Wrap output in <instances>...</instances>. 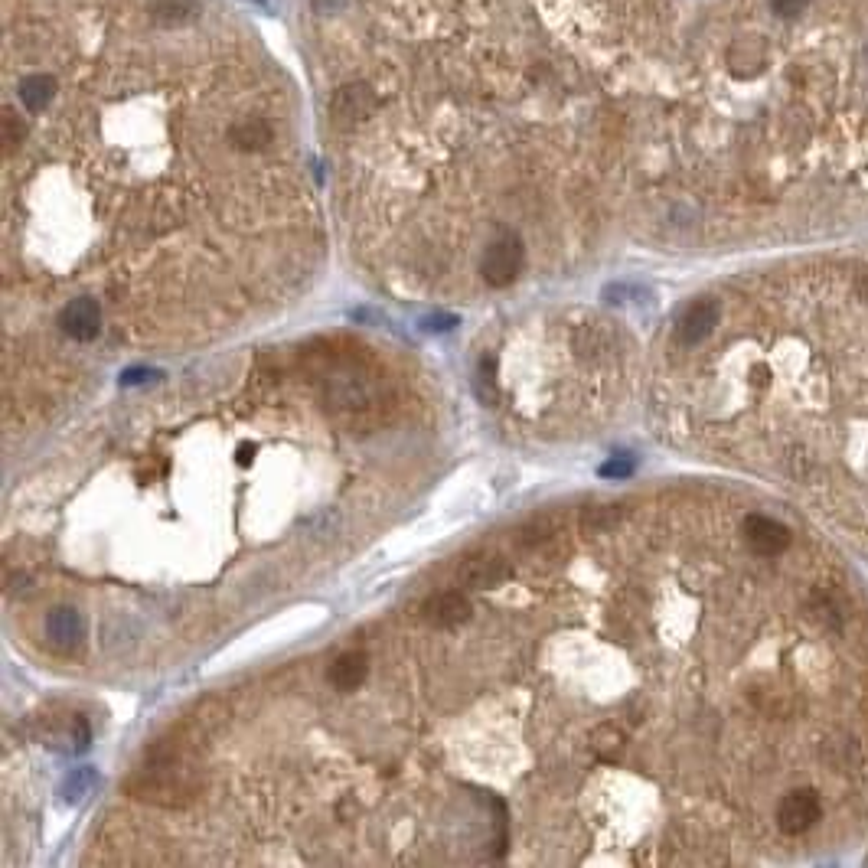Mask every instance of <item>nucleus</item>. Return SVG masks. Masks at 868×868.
Returning a JSON list of instances; mask_svg holds the SVG:
<instances>
[{"instance_id": "ddd939ff", "label": "nucleus", "mask_w": 868, "mask_h": 868, "mask_svg": "<svg viewBox=\"0 0 868 868\" xmlns=\"http://www.w3.org/2000/svg\"><path fill=\"white\" fill-rule=\"evenodd\" d=\"M591 744H594V751H598V758L614 761L617 751H620V744H624V735H620L614 725H601V728L591 735Z\"/></svg>"}, {"instance_id": "9d476101", "label": "nucleus", "mask_w": 868, "mask_h": 868, "mask_svg": "<svg viewBox=\"0 0 868 868\" xmlns=\"http://www.w3.org/2000/svg\"><path fill=\"white\" fill-rule=\"evenodd\" d=\"M46 634L59 653L72 656L82 647V617L72 611V607H56V611L46 617Z\"/></svg>"}, {"instance_id": "1a4fd4ad", "label": "nucleus", "mask_w": 868, "mask_h": 868, "mask_svg": "<svg viewBox=\"0 0 868 868\" xmlns=\"http://www.w3.org/2000/svg\"><path fill=\"white\" fill-rule=\"evenodd\" d=\"M715 324H718V301L702 297V301L689 304L686 314L679 317L676 340L682 346H699L702 340H709V333L715 330Z\"/></svg>"}, {"instance_id": "2eb2a0df", "label": "nucleus", "mask_w": 868, "mask_h": 868, "mask_svg": "<svg viewBox=\"0 0 868 868\" xmlns=\"http://www.w3.org/2000/svg\"><path fill=\"white\" fill-rule=\"evenodd\" d=\"M630 470H634V464L624 461V457H617V461H611V464H604V467H601V477H627Z\"/></svg>"}, {"instance_id": "4468645a", "label": "nucleus", "mask_w": 868, "mask_h": 868, "mask_svg": "<svg viewBox=\"0 0 868 868\" xmlns=\"http://www.w3.org/2000/svg\"><path fill=\"white\" fill-rule=\"evenodd\" d=\"M477 395L483 399V405H493L496 389H493V359H490V356L480 359V369H477Z\"/></svg>"}, {"instance_id": "f03ea898", "label": "nucleus", "mask_w": 868, "mask_h": 868, "mask_svg": "<svg viewBox=\"0 0 868 868\" xmlns=\"http://www.w3.org/2000/svg\"><path fill=\"white\" fill-rule=\"evenodd\" d=\"M131 797L157 806H183L200 793L193 758H147L138 771L124 780Z\"/></svg>"}, {"instance_id": "9b49d317", "label": "nucleus", "mask_w": 868, "mask_h": 868, "mask_svg": "<svg viewBox=\"0 0 868 868\" xmlns=\"http://www.w3.org/2000/svg\"><path fill=\"white\" fill-rule=\"evenodd\" d=\"M366 673H369L366 656L359 653V650H350V653H343V656H337V660L330 663L327 679H330V686H333V689H340V692H353V689L363 686Z\"/></svg>"}, {"instance_id": "a211bd4d", "label": "nucleus", "mask_w": 868, "mask_h": 868, "mask_svg": "<svg viewBox=\"0 0 868 868\" xmlns=\"http://www.w3.org/2000/svg\"><path fill=\"white\" fill-rule=\"evenodd\" d=\"M252 454H255L252 444H242V448H239V464H242V467L252 464Z\"/></svg>"}, {"instance_id": "f257e3e1", "label": "nucleus", "mask_w": 868, "mask_h": 868, "mask_svg": "<svg viewBox=\"0 0 868 868\" xmlns=\"http://www.w3.org/2000/svg\"><path fill=\"white\" fill-rule=\"evenodd\" d=\"M679 0H304L297 40L337 138L578 118L624 131L653 111Z\"/></svg>"}, {"instance_id": "6e6552de", "label": "nucleus", "mask_w": 868, "mask_h": 868, "mask_svg": "<svg viewBox=\"0 0 868 868\" xmlns=\"http://www.w3.org/2000/svg\"><path fill=\"white\" fill-rule=\"evenodd\" d=\"M421 617H425L431 627L448 630V627L464 624V620L470 617V601L461 591H438L421 604Z\"/></svg>"}, {"instance_id": "20e7f679", "label": "nucleus", "mask_w": 868, "mask_h": 868, "mask_svg": "<svg viewBox=\"0 0 868 868\" xmlns=\"http://www.w3.org/2000/svg\"><path fill=\"white\" fill-rule=\"evenodd\" d=\"M823 816V803L816 790H790L784 800L777 803V826L787 836H803L806 829Z\"/></svg>"}, {"instance_id": "0eeeda50", "label": "nucleus", "mask_w": 868, "mask_h": 868, "mask_svg": "<svg viewBox=\"0 0 868 868\" xmlns=\"http://www.w3.org/2000/svg\"><path fill=\"white\" fill-rule=\"evenodd\" d=\"M741 529H744V539L751 545V552H758V555H780L790 545V529L771 516H761V513L744 516Z\"/></svg>"}, {"instance_id": "39448f33", "label": "nucleus", "mask_w": 868, "mask_h": 868, "mask_svg": "<svg viewBox=\"0 0 868 868\" xmlns=\"http://www.w3.org/2000/svg\"><path fill=\"white\" fill-rule=\"evenodd\" d=\"M513 575L510 562H506L503 555L496 552H477V555H467L461 568H457V581L467 588H477V591H487V588H496L503 585L506 578Z\"/></svg>"}, {"instance_id": "dca6fc26", "label": "nucleus", "mask_w": 868, "mask_h": 868, "mask_svg": "<svg viewBox=\"0 0 868 868\" xmlns=\"http://www.w3.org/2000/svg\"><path fill=\"white\" fill-rule=\"evenodd\" d=\"M151 376H154L151 369H131V372H124L121 382H124V386H138V382H147Z\"/></svg>"}, {"instance_id": "f3484780", "label": "nucleus", "mask_w": 868, "mask_h": 868, "mask_svg": "<svg viewBox=\"0 0 868 868\" xmlns=\"http://www.w3.org/2000/svg\"><path fill=\"white\" fill-rule=\"evenodd\" d=\"M454 324H457L454 317H431V320H428V330H451Z\"/></svg>"}, {"instance_id": "423d86ee", "label": "nucleus", "mask_w": 868, "mask_h": 868, "mask_svg": "<svg viewBox=\"0 0 868 868\" xmlns=\"http://www.w3.org/2000/svg\"><path fill=\"white\" fill-rule=\"evenodd\" d=\"M59 330L79 343L95 340L98 330H102V307H98L95 297H76V301H69L62 307Z\"/></svg>"}, {"instance_id": "f8f14e48", "label": "nucleus", "mask_w": 868, "mask_h": 868, "mask_svg": "<svg viewBox=\"0 0 868 868\" xmlns=\"http://www.w3.org/2000/svg\"><path fill=\"white\" fill-rule=\"evenodd\" d=\"M627 516L624 503H601V506H588L585 513H581V529L585 532H604L611 529L614 523H620V519Z\"/></svg>"}, {"instance_id": "7ed1b4c3", "label": "nucleus", "mask_w": 868, "mask_h": 868, "mask_svg": "<svg viewBox=\"0 0 868 868\" xmlns=\"http://www.w3.org/2000/svg\"><path fill=\"white\" fill-rule=\"evenodd\" d=\"M526 265V245L516 229H496V235L483 248L480 275L490 288H510Z\"/></svg>"}]
</instances>
